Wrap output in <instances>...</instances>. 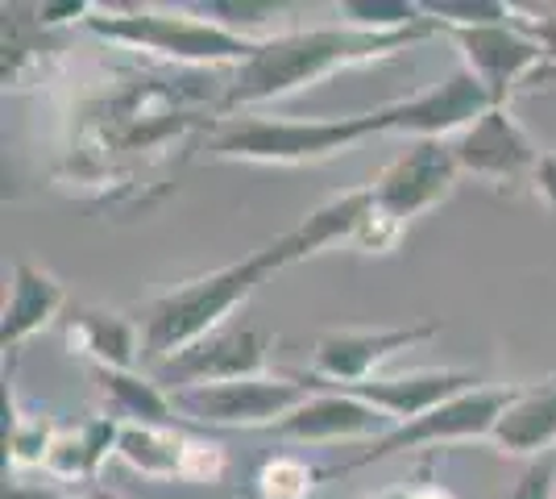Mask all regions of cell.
<instances>
[{
	"label": "cell",
	"instance_id": "obj_4",
	"mask_svg": "<svg viewBox=\"0 0 556 499\" xmlns=\"http://www.w3.org/2000/svg\"><path fill=\"white\" fill-rule=\"evenodd\" d=\"M84 25L96 38L129 50H150L187 67H216V63H250L262 38L232 34L208 13L191 9H125V13H88Z\"/></svg>",
	"mask_w": 556,
	"mask_h": 499
},
{
	"label": "cell",
	"instance_id": "obj_14",
	"mask_svg": "<svg viewBox=\"0 0 556 499\" xmlns=\"http://www.w3.org/2000/svg\"><path fill=\"white\" fill-rule=\"evenodd\" d=\"M394 428L391 416H382L374 404L349 396V391H316L307 396L291 416H282L270 433L282 441L303 446H332V441H378Z\"/></svg>",
	"mask_w": 556,
	"mask_h": 499
},
{
	"label": "cell",
	"instance_id": "obj_2",
	"mask_svg": "<svg viewBox=\"0 0 556 499\" xmlns=\"http://www.w3.org/2000/svg\"><path fill=\"white\" fill-rule=\"evenodd\" d=\"M291 262L300 259H295V246L282 234L270 246L245 254L241 262H229L220 271H208L200 279H187V284L146 300L141 312L134 316L141 329V362L154 371L159 362L184 354L187 346H195V341L212 337L216 329H225L232 312L241 309L270 275H278Z\"/></svg>",
	"mask_w": 556,
	"mask_h": 499
},
{
	"label": "cell",
	"instance_id": "obj_20",
	"mask_svg": "<svg viewBox=\"0 0 556 499\" xmlns=\"http://www.w3.org/2000/svg\"><path fill=\"white\" fill-rule=\"evenodd\" d=\"M187 450H191V437L175 433L170 425H121V441H116V458L125 466L159 483H170V478L184 483Z\"/></svg>",
	"mask_w": 556,
	"mask_h": 499
},
{
	"label": "cell",
	"instance_id": "obj_30",
	"mask_svg": "<svg viewBox=\"0 0 556 499\" xmlns=\"http://www.w3.org/2000/svg\"><path fill=\"white\" fill-rule=\"evenodd\" d=\"M412 499H457L448 487H441V483H428V487H412Z\"/></svg>",
	"mask_w": 556,
	"mask_h": 499
},
{
	"label": "cell",
	"instance_id": "obj_19",
	"mask_svg": "<svg viewBox=\"0 0 556 499\" xmlns=\"http://www.w3.org/2000/svg\"><path fill=\"white\" fill-rule=\"evenodd\" d=\"M370 188H353V191H341V196H332L325 200L320 209H312V213L303 216L295 229H287V241L295 246V259H312V254H320L328 246H337V241H349L357 238V229H362V221L370 213Z\"/></svg>",
	"mask_w": 556,
	"mask_h": 499
},
{
	"label": "cell",
	"instance_id": "obj_7",
	"mask_svg": "<svg viewBox=\"0 0 556 499\" xmlns=\"http://www.w3.org/2000/svg\"><path fill=\"white\" fill-rule=\"evenodd\" d=\"M448 34L462 50V67L490 92L494 104H507L510 96L532 88L540 79H556V67H548L544 47L535 42L523 25L498 22V25H448Z\"/></svg>",
	"mask_w": 556,
	"mask_h": 499
},
{
	"label": "cell",
	"instance_id": "obj_21",
	"mask_svg": "<svg viewBox=\"0 0 556 499\" xmlns=\"http://www.w3.org/2000/svg\"><path fill=\"white\" fill-rule=\"evenodd\" d=\"M96 383L109 416L121 425H170L175 416V400L159 379H146L138 371H96Z\"/></svg>",
	"mask_w": 556,
	"mask_h": 499
},
{
	"label": "cell",
	"instance_id": "obj_5",
	"mask_svg": "<svg viewBox=\"0 0 556 499\" xmlns=\"http://www.w3.org/2000/svg\"><path fill=\"white\" fill-rule=\"evenodd\" d=\"M519 391H523V383H507V387H473V391H465V396H457V400H448V404L424 412L419 421L394 425L387 437L370 441L366 450L353 453L349 462L328 466L325 478H341V475H349V471H362V466L387 462V458H399V453L424 450V446H453V441H482V437L490 441V433H494V425H498V416L519 400Z\"/></svg>",
	"mask_w": 556,
	"mask_h": 499
},
{
	"label": "cell",
	"instance_id": "obj_17",
	"mask_svg": "<svg viewBox=\"0 0 556 499\" xmlns=\"http://www.w3.org/2000/svg\"><path fill=\"white\" fill-rule=\"evenodd\" d=\"M71 350L88 358L96 371H134L141 362V329L134 316L79 309L67 329Z\"/></svg>",
	"mask_w": 556,
	"mask_h": 499
},
{
	"label": "cell",
	"instance_id": "obj_8",
	"mask_svg": "<svg viewBox=\"0 0 556 499\" xmlns=\"http://www.w3.org/2000/svg\"><path fill=\"white\" fill-rule=\"evenodd\" d=\"M457 179H462V166L453 159V142L416 138V142H407L403 154H394L366 188H370L374 209L407 229L416 216L444 204L457 191Z\"/></svg>",
	"mask_w": 556,
	"mask_h": 499
},
{
	"label": "cell",
	"instance_id": "obj_3",
	"mask_svg": "<svg viewBox=\"0 0 556 499\" xmlns=\"http://www.w3.org/2000/svg\"><path fill=\"white\" fill-rule=\"evenodd\" d=\"M391 134L387 104L374 113L325 121H270V117H229L216 125L204 154L232 159V163H266V166H303L337 159L366 138Z\"/></svg>",
	"mask_w": 556,
	"mask_h": 499
},
{
	"label": "cell",
	"instance_id": "obj_27",
	"mask_svg": "<svg viewBox=\"0 0 556 499\" xmlns=\"http://www.w3.org/2000/svg\"><path fill=\"white\" fill-rule=\"evenodd\" d=\"M515 22L523 25V29L532 34L535 42L544 47V59H548V67H556V13H540V17H523V13L515 9Z\"/></svg>",
	"mask_w": 556,
	"mask_h": 499
},
{
	"label": "cell",
	"instance_id": "obj_32",
	"mask_svg": "<svg viewBox=\"0 0 556 499\" xmlns=\"http://www.w3.org/2000/svg\"><path fill=\"white\" fill-rule=\"evenodd\" d=\"M362 499H412V487H394V491H378V496H362Z\"/></svg>",
	"mask_w": 556,
	"mask_h": 499
},
{
	"label": "cell",
	"instance_id": "obj_12",
	"mask_svg": "<svg viewBox=\"0 0 556 499\" xmlns=\"http://www.w3.org/2000/svg\"><path fill=\"white\" fill-rule=\"evenodd\" d=\"M490 109H494V100L486 88L465 67H457L453 75H444L441 84L387 104V117H391V134H407L412 142L416 138L448 142V138L465 134L478 117H486Z\"/></svg>",
	"mask_w": 556,
	"mask_h": 499
},
{
	"label": "cell",
	"instance_id": "obj_9",
	"mask_svg": "<svg viewBox=\"0 0 556 499\" xmlns=\"http://www.w3.org/2000/svg\"><path fill=\"white\" fill-rule=\"evenodd\" d=\"M275 346V333L254 325H225L212 337L187 346L184 354L166 358L154 366L150 379H159L166 391H184L200 383H229V379H257L266 375V354Z\"/></svg>",
	"mask_w": 556,
	"mask_h": 499
},
{
	"label": "cell",
	"instance_id": "obj_26",
	"mask_svg": "<svg viewBox=\"0 0 556 499\" xmlns=\"http://www.w3.org/2000/svg\"><path fill=\"white\" fill-rule=\"evenodd\" d=\"M503 499H556V450L532 458Z\"/></svg>",
	"mask_w": 556,
	"mask_h": 499
},
{
	"label": "cell",
	"instance_id": "obj_15",
	"mask_svg": "<svg viewBox=\"0 0 556 499\" xmlns=\"http://www.w3.org/2000/svg\"><path fill=\"white\" fill-rule=\"evenodd\" d=\"M63 304H67V291H63V284L50 275L47 266L25 259L13 262V287H9V300H4L0 346L4 350L25 346L34 333H42L63 312Z\"/></svg>",
	"mask_w": 556,
	"mask_h": 499
},
{
	"label": "cell",
	"instance_id": "obj_28",
	"mask_svg": "<svg viewBox=\"0 0 556 499\" xmlns=\"http://www.w3.org/2000/svg\"><path fill=\"white\" fill-rule=\"evenodd\" d=\"M532 184H535V191L548 200V209L556 213V154H544V159H540V171H535Z\"/></svg>",
	"mask_w": 556,
	"mask_h": 499
},
{
	"label": "cell",
	"instance_id": "obj_24",
	"mask_svg": "<svg viewBox=\"0 0 556 499\" xmlns=\"http://www.w3.org/2000/svg\"><path fill=\"white\" fill-rule=\"evenodd\" d=\"M4 404H9V462L13 466H47V453H50V441H54V425H42V421H25L17 416V408H13V391L4 396Z\"/></svg>",
	"mask_w": 556,
	"mask_h": 499
},
{
	"label": "cell",
	"instance_id": "obj_31",
	"mask_svg": "<svg viewBox=\"0 0 556 499\" xmlns=\"http://www.w3.org/2000/svg\"><path fill=\"white\" fill-rule=\"evenodd\" d=\"M79 499H125V496L113 491V487H104V483H92V487H84V496Z\"/></svg>",
	"mask_w": 556,
	"mask_h": 499
},
{
	"label": "cell",
	"instance_id": "obj_25",
	"mask_svg": "<svg viewBox=\"0 0 556 499\" xmlns=\"http://www.w3.org/2000/svg\"><path fill=\"white\" fill-rule=\"evenodd\" d=\"M419 9L441 29H448V25H498L515 17V9L498 4V0H424Z\"/></svg>",
	"mask_w": 556,
	"mask_h": 499
},
{
	"label": "cell",
	"instance_id": "obj_22",
	"mask_svg": "<svg viewBox=\"0 0 556 499\" xmlns=\"http://www.w3.org/2000/svg\"><path fill=\"white\" fill-rule=\"evenodd\" d=\"M325 471L307 466L303 458L278 453L270 462H262L254 475V496L257 499H316V483Z\"/></svg>",
	"mask_w": 556,
	"mask_h": 499
},
{
	"label": "cell",
	"instance_id": "obj_33",
	"mask_svg": "<svg viewBox=\"0 0 556 499\" xmlns=\"http://www.w3.org/2000/svg\"><path fill=\"white\" fill-rule=\"evenodd\" d=\"M553 383H556V375H553Z\"/></svg>",
	"mask_w": 556,
	"mask_h": 499
},
{
	"label": "cell",
	"instance_id": "obj_16",
	"mask_svg": "<svg viewBox=\"0 0 556 499\" xmlns=\"http://www.w3.org/2000/svg\"><path fill=\"white\" fill-rule=\"evenodd\" d=\"M490 441L507 458H544L556 450V383L544 379L540 387H523L519 400L498 416Z\"/></svg>",
	"mask_w": 556,
	"mask_h": 499
},
{
	"label": "cell",
	"instance_id": "obj_6",
	"mask_svg": "<svg viewBox=\"0 0 556 499\" xmlns=\"http://www.w3.org/2000/svg\"><path fill=\"white\" fill-rule=\"evenodd\" d=\"M307 383L287 375H257V379L200 383L170 391L175 412L187 421L216 428H275L282 416H291L307 400Z\"/></svg>",
	"mask_w": 556,
	"mask_h": 499
},
{
	"label": "cell",
	"instance_id": "obj_23",
	"mask_svg": "<svg viewBox=\"0 0 556 499\" xmlns=\"http://www.w3.org/2000/svg\"><path fill=\"white\" fill-rule=\"evenodd\" d=\"M349 17V25L357 29H378V34H399V29H416V25H428L424 9L419 4H403V0H391V4H374V0H349L341 9Z\"/></svg>",
	"mask_w": 556,
	"mask_h": 499
},
{
	"label": "cell",
	"instance_id": "obj_11",
	"mask_svg": "<svg viewBox=\"0 0 556 499\" xmlns=\"http://www.w3.org/2000/svg\"><path fill=\"white\" fill-rule=\"evenodd\" d=\"M441 333L437 321H424V325H403V329H332L320 333L316 346H312V375L303 379L328 383V387H353V383H366L378 375V366L394 358L399 350H412L424 346Z\"/></svg>",
	"mask_w": 556,
	"mask_h": 499
},
{
	"label": "cell",
	"instance_id": "obj_10",
	"mask_svg": "<svg viewBox=\"0 0 556 499\" xmlns=\"http://www.w3.org/2000/svg\"><path fill=\"white\" fill-rule=\"evenodd\" d=\"M544 154L548 150L532 142V134L515 121L507 104H494L486 117H478L465 134L453 138V159L462 166V175H473L494 188L535 179Z\"/></svg>",
	"mask_w": 556,
	"mask_h": 499
},
{
	"label": "cell",
	"instance_id": "obj_13",
	"mask_svg": "<svg viewBox=\"0 0 556 499\" xmlns=\"http://www.w3.org/2000/svg\"><path fill=\"white\" fill-rule=\"evenodd\" d=\"M473 387H486V383L465 366H424V371H407V375H374V379L337 387V391H349V396L374 404L382 416H391L394 425H407Z\"/></svg>",
	"mask_w": 556,
	"mask_h": 499
},
{
	"label": "cell",
	"instance_id": "obj_18",
	"mask_svg": "<svg viewBox=\"0 0 556 499\" xmlns=\"http://www.w3.org/2000/svg\"><path fill=\"white\" fill-rule=\"evenodd\" d=\"M121 441V421L116 416H88L75 428H59L47 453V475L63 478V483H88L92 487L100 466L116 453Z\"/></svg>",
	"mask_w": 556,
	"mask_h": 499
},
{
	"label": "cell",
	"instance_id": "obj_1",
	"mask_svg": "<svg viewBox=\"0 0 556 499\" xmlns=\"http://www.w3.org/2000/svg\"><path fill=\"white\" fill-rule=\"evenodd\" d=\"M441 34V25L428 22L416 29H399V34H378V29H357V25H320V29H287V34H270L262 38L250 63H241L232 79L225 84L220 96V113L225 121L241 109L254 104H270L282 96L312 88L328 75H337L341 67H357L370 59H387L399 50L416 47L424 38Z\"/></svg>",
	"mask_w": 556,
	"mask_h": 499
},
{
	"label": "cell",
	"instance_id": "obj_29",
	"mask_svg": "<svg viewBox=\"0 0 556 499\" xmlns=\"http://www.w3.org/2000/svg\"><path fill=\"white\" fill-rule=\"evenodd\" d=\"M4 499H75V496L59 491V487H38V483H9Z\"/></svg>",
	"mask_w": 556,
	"mask_h": 499
}]
</instances>
